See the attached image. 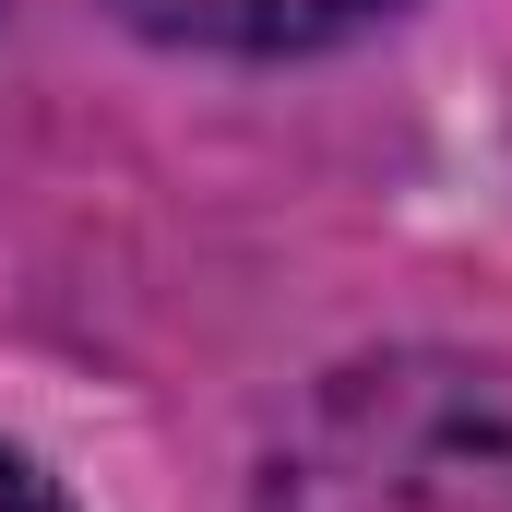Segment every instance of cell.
<instances>
[{
	"label": "cell",
	"mask_w": 512,
	"mask_h": 512,
	"mask_svg": "<svg viewBox=\"0 0 512 512\" xmlns=\"http://www.w3.org/2000/svg\"><path fill=\"white\" fill-rule=\"evenodd\" d=\"M322 465L382 512H512V370L393 346L334 370L310 405Z\"/></svg>",
	"instance_id": "6da1fadb"
},
{
	"label": "cell",
	"mask_w": 512,
	"mask_h": 512,
	"mask_svg": "<svg viewBox=\"0 0 512 512\" xmlns=\"http://www.w3.org/2000/svg\"><path fill=\"white\" fill-rule=\"evenodd\" d=\"M0 512H72V489H60L36 453H12V441H0Z\"/></svg>",
	"instance_id": "3957f363"
},
{
	"label": "cell",
	"mask_w": 512,
	"mask_h": 512,
	"mask_svg": "<svg viewBox=\"0 0 512 512\" xmlns=\"http://www.w3.org/2000/svg\"><path fill=\"white\" fill-rule=\"evenodd\" d=\"M298 512H322V501H298Z\"/></svg>",
	"instance_id": "277c9868"
},
{
	"label": "cell",
	"mask_w": 512,
	"mask_h": 512,
	"mask_svg": "<svg viewBox=\"0 0 512 512\" xmlns=\"http://www.w3.org/2000/svg\"><path fill=\"white\" fill-rule=\"evenodd\" d=\"M131 36L155 48H203V60H310V48H346L370 36L405 0H108Z\"/></svg>",
	"instance_id": "7a4b0ae2"
}]
</instances>
